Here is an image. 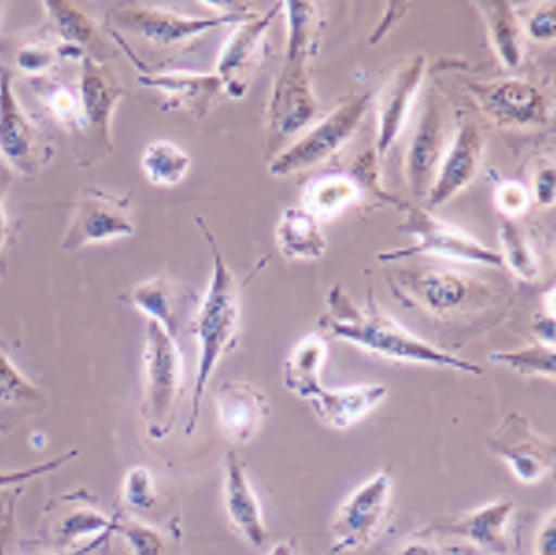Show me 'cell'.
Returning a JSON list of instances; mask_svg holds the SVG:
<instances>
[{"label":"cell","mask_w":556,"mask_h":555,"mask_svg":"<svg viewBox=\"0 0 556 555\" xmlns=\"http://www.w3.org/2000/svg\"><path fill=\"white\" fill-rule=\"evenodd\" d=\"M371 97L352 96L324 117L299 140L276 152L269 162L271 177L283 178L306 172L334 156L351 141L363 124Z\"/></svg>","instance_id":"9c48e42d"},{"label":"cell","mask_w":556,"mask_h":555,"mask_svg":"<svg viewBox=\"0 0 556 555\" xmlns=\"http://www.w3.org/2000/svg\"><path fill=\"white\" fill-rule=\"evenodd\" d=\"M54 157V144L28 115L15 92L11 68L0 64V160L11 173L31 180Z\"/></svg>","instance_id":"30bf717a"},{"label":"cell","mask_w":556,"mask_h":555,"mask_svg":"<svg viewBox=\"0 0 556 555\" xmlns=\"http://www.w3.org/2000/svg\"><path fill=\"white\" fill-rule=\"evenodd\" d=\"M498 242L503 267L523 282H538L543 273L542 258L529 235L517 223L505 220L498 229Z\"/></svg>","instance_id":"1f68e13d"},{"label":"cell","mask_w":556,"mask_h":555,"mask_svg":"<svg viewBox=\"0 0 556 555\" xmlns=\"http://www.w3.org/2000/svg\"><path fill=\"white\" fill-rule=\"evenodd\" d=\"M405 220L401 230L417 239L416 245L405 250L386 251L379 254L384 265L428 256L446 261L470 263L490 267H503L498 251L490 249L465 229L441 220L430 210L421 205L405 204Z\"/></svg>","instance_id":"ba28073f"},{"label":"cell","mask_w":556,"mask_h":555,"mask_svg":"<svg viewBox=\"0 0 556 555\" xmlns=\"http://www.w3.org/2000/svg\"><path fill=\"white\" fill-rule=\"evenodd\" d=\"M533 204L552 206L555 204V165L543 164L534 172L533 185L530 188Z\"/></svg>","instance_id":"7bdbcfd3"},{"label":"cell","mask_w":556,"mask_h":555,"mask_svg":"<svg viewBox=\"0 0 556 555\" xmlns=\"http://www.w3.org/2000/svg\"><path fill=\"white\" fill-rule=\"evenodd\" d=\"M34 89L45 109L50 112L56 123L72 136H79L83 127V109L76 85H67L61 80L47 78L31 79Z\"/></svg>","instance_id":"d6a6232c"},{"label":"cell","mask_w":556,"mask_h":555,"mask_svg":"<svg viewBox=\"0 0 556 555\" xmlns=\"http://www.w3.org/2000/svg\"><path fill=\"white\" fill-rule=\"evenodd\" d=\"M486 36L497 60L506 68H517L523 59V26L513 3L505 0L477 2Z\"/></svg>","instance_id":"f1b7e54d"},{"label":"cell","mask_w":556,"mask_h":555,"mask_svg":"<svg viewBox=\"0 0 556 555\" xmlns=\"http://www.w3.org/2000/svg\"><path fill=\"white\" fill-rule=\"evenodd\" d=\"M22 490H15L0 505V555H15L17 551V502Z\"/></svg>","instance_id":"60d3db41"},{"label":"cell","mask_w":556,"mask_h":555,"mask_svg":"<svg viewBox=\"0 0 556 555\" xmlns=\"http://www.w3.org/2000/svg\"><path fill=\"white\" fill-rule=\"evenodd\" d=\"M80 455L79 449H68L60 453L59 456L51 459L39 462L27 468L0 469V492L5 490H20L30 481L38 480L40 477L50 476L52 472L66 467L71 462Z\"/></svg>","instance_id":"f35d334b"},{"label":"cell","mask_w":556,"mask_h":555,"mask_svg":"<svg viewBox=\"0 0 556 555\" xmlns=\"http://www.w3.org/2000/svg\"><path fill=\"white\" fill-rule=\"evenodd\" d=\"M491 455L505 462L519 483L538 484L555 468L556 447L526 415L507 413L485 439Z\"/></svg>","instance_id":"5bb4252c"},{"label":"cell","mask_w":556,"mask_h":555,"mask_svg":"<svg viewBox=\"0 0 556 555\" xmlns=\"http://www.w3.org/2000/svg\"><path fill=\"white\" fill-rule=\"evenodd\" d=\"M275 241L287 261H319L328 247L320 222L302 206H290L282 213L276 225Z\"/></svg>","instance_id":"83f0119b"},{"label":"cell","mask_w":556,"mask_h":555,"mask_svg":"<svg viewBox=\"0 0 556 555\" xmlns=\"http://www.w3.org/2000/svg\"><path fill=\"white\" fill-rule=\"evenodd\" d=\"M397 555H445V551L426 539H414L401 546Z\"/></svg>","instance_id":"7dc6e473"},{"label":"cell","mask_w":556,"mask_h":555,"mask_svg":"<svg viewBox=\"0 0 556 555\" xmlns=\"http://www.w3.org/2000/svg\"><path fill=\"white\" fill-rule=\"evenodd\" d=\"M534 335L539 343L555 348V318L543 315L535 319Z\"/></svg>","instance_id":"c3c4849f"},{"label":"cell","mask_w":556,"mask_h":555,"mask_svg":"<svg viewBox=\"0 0 556 555\" xmlns=\"http://www.w3.org/2000/svg\"><path fill=\"white\" fill-rule=\"evenodd\" d=\"M392 494L393 478L386 471L375 474L353 490L331 520L332 553H356L371 545L388 521Z\"/></svg>","instance_id":"8fae6325"},{"label":"cell","mask_w":556,"mask_h":555,"mask_svg":"<svg viewBox=\"0 0 556 555\" xmlns=\"http://www.w3.org/2000/svg\"><path fill=\"white\" fill-rule=\"evenodd\" d=\"M138 83L156 89L162 96V112H185L194 119L208 116L218 97L225 94L220 78L215 73L192 71H148L141 73Z\"/></svg>","instance_id":"d6986e66"},{"label":"cell","mask_w":556,"mask_h":555,"mask_svg":"<svg viewBox=\"0 0 556 555\" xmlns=\"http://www.w3.org/2000/svg\"><path fill=\"white\" fill-rule=\"evenodd\" d=\"M214 407L223 437L235 445L251 443L270 415L269 399L249 380H225L218 384Z\"/></svg>","instance_id":"ffe728a7"},{"label":"cell","mask_w":556,"mask_h":555,"mask_svg":"<svg viewBox=\"0 0 556 555\" xmlns=\"http://www.w3.org/2000/svg\"><path fill=\"white\" fill-rule=\"evenodd\" d=\"M119 514L108 516L80 494L61 497L51 513L50 533L59 550L75 548L115 530Z\"/></svg>","instance_id":"cb8c5ba5"},{"label":"cell","mask_w":556,"mask_h":555,"mask_svg":"<svg viewBox=\"0 0 556 555\" xmlns=\"http://www.w3.org/2000/svg\"><path fill=\"white\" fill-rule=\"evenodd\" d=\"M318 326L319 333L326 338L353 344L389 362L445 368L470 376L484 373L480 364L426 342L389 317L379 307L371 290L365 306H359L342 286H332L326 295V312L320 315Z\"/></svg>","instance_id":"6da1fadb"},{"label":"cell","mask_w":556,"mask_h":555,"mask_svg":"<svg viewBox=\"0 0 556 555\" xmlns=\"http://www.w3.org/2000/svg\"><path fill=\"white\" fill-rule=\"evenodd\" d=\"M48 35L59 48L61 60L79 63L84 56H92V45H101L99 27L87 12L73 2L51 0L42 2ZM105 50V48H104Z\"/></svg>","instance_id":"d4e9b609"},{"label":"cell","mask_w":556,"mask_h":555,"mask_svg":"<svg viewBox=\"0 0 556 555\" xmlns=\"http://www.w3.org/2000/svg\"><path fill=\"white\" fill-rule=\"evenodd\" d=\"M136 234L132 202L124 194L87 188L77 198L61 249L83 250Z\"/></svg>","instance_id":"4fadbf2b"},{"label":"cell","mask_w":556,"mask_h":555,"mask_svg":"<svg viewBox=\"0 0 556 555\" xmlns=\"http://www.w3.org/2000/svg\"><path fill=\"white\" fill-rule=\"evenodd\" d=\"M132 306L177 338L181 323V298L176 282L168 275L160 274L134 287L129 294Z\"/></svg>","instance_id":"f546056e"},{"label":"cell","mask_w":556,"mask_h":555,"mask_svg":"<svg viewBox=\"0 0 556 555\" xmlns=\"http://www.w3.org/2000/svg\"><path fill=\"white\" fill-rule=\"evenodd\" d=\"M11 178L8 177L3 169H0V275L3 269V257H5V251L8 242H10L11 225L10 218L5 209L7 193L10 189Z\"/></svg>","instance_id":"ee69618b"},{"label":"cell","mask_w":556,"mask_h":555,"mask_svg":"<svg viewBox=\"0 0 556 555\" xmlns=\"http://www.w3.org/2000/svg\"><path fill=\"white\" fill-rule=\"evenodd\" d=\"M490 362L509 368L523 378L555 379V348L535 342L513 351L491 352Z\"/></svg>","instance_id":"836d02e7"},{"label":"cell","mask_w":556,"mask_h":555,"mask_svg":"<svg viewBox=\"0 0 556 555\" xmlns=\"http://www.w3.org/2000/svg\"><path fill=\"white\" fill-rule=\"evenodd\" d=\"M194 223L211 251L213 270L205 293L190 321V333L198 344V363L190 394L189 419L186 424L188 436L197 431L206 389L218 364L237 350L242 324V295L237 275L227 265L217 239L204 218L194 217Z\"/></svg>","instance_id":"7a4b0ae2"},{"label":"cell","mask_w":556,"mask_h":555,"mask_svg":"<svg viewBox=\"0 0 556 555\" xmlns=\"http://www.w3.org/2000/svg\"><path fill=\"white\" fill-rule=\"evenodd\" d=\"M79 64L76 88L83 109V127L76 139L83 140L80 149L87 150L79 164L91 167L108 160L115 150L113 119L117 104L127 96V88L108 62L87 55Z\"/></svg>","instance_id":"52a82bcc"},{"label":"cell","mask_w":556,"mask_h":555,"mask_svg":"<svg viewBox=\"0 0 556 555\" xmlns=\"http://www.w3.org/2000/svg\"><path fill=\"white\" fill-rule=\"evenodd\" d=\"M260 12L217 14L214 17H189L165 8L124 3L108 14V30L132 36L160 51L182 50L186 45L217 28L231 26L257 17Z\"/></svg>","instance_id":"8992f818"},{"label":"cell","mask_w":556,"mask_h":555,"mask_svg":"<svg viewBox=\"0 0 556 555\" xmlns=\"http://www.w3.org/2000/svg\"><path fill=\"white\" fill-rule=\"evenodd\" d=\"M330 354L326 336L314 331L300 339L283 363V387L311 403L323 391V370Z\"/></svg>","instance_id":"484cf974"},{"label":"cell","mask_w":556,"mask_h":555,"mask_svg":"<svg viewBox=\"0 0 556 555\" xmlns=\"http://www.w3.org/2000/svg\"><path fill=\"white\" fill-rule=\"evenodd\" d=\"M364 193L363 181L355 174H324L304 186L302 209L319 222H330L358 205Z\"/></svg>","instance_id":"4316f807"},{"label":"cell","mask_w":556,"mask_h":555,"mask_svg":"<svg viewBox=\"0 0 556 555\" xmlns=\"http://www.w3.org/2000/svg\"><path fill=\"white\" fill-rule=\"evenodd\" d=\"M478 109L491 123L506 129H538L552 119L549 94L533 80L491 79L469 85Z\"/></svg>","instance_id":"7c38bea8"},{"label":"cell","mask_w":556,"mask_h":555,"mask_svg":"<svg viewBox=\"0 0 556 555\" xmlns=\"http://www.w3.org/2000/svg\"><path fill=\"white\" fill-rule=\"evenodd\" d=\"M494 205L506 220L515 222L529 213L533 197L522 181L505 180L494 189Z\"/></svg>","instance_id":"ab89813d"},{"label":"cell","mask_w":556,"mask_h":555,"mask_svg":"<svg viewBox=\"0 0 556 555\" xmlns=\"http://www.w3.org/2000/svg\"><path fill=\"white\" fill-rule=\"evenodd\" d=\"M287 15L286 59L276 78L266 115L267 149L306 128L318 112V99L311 78V60L315 55L318 11L312 2H283Z\"/></svg>","instance_id":"3957f363"},{"label":"cell","mask_w":556,"mask_h":555,"mask_svg":"<svg viewBox=\"0 0 556 555\" xmlns=\"http://www.w3.org/2000/svg\"><path fill=\"white\" fill-rule=\"evenodd\" d=\"M223 502L235 532L253 548H263L269 539V530L245 464L235 450H229L225 456Z\"/></svg>","instance_id":"44dd1931"},{"label":"cell","mask_w":556,"mask_h":555,"mask_svg":"<svg viewBox=\"0 0 556 555\" xmlns=\"http://www.w3.org/2000/svg\"><path fill=\"white\" fill-rule=\"evenodd\" d=\"M185 378V355L177 338L157 324L148 321L140 413L150 440L162 441L173 432Z\"/></svg>","instance_id":"5b68a950"},{"label":"cell","mask_w":556,"mask_h":555,"mask_svg":"<svg viewBox=\"0 0 556 555\" xmlns=\"http://www.w3.org/2000/svg\"><path fill=\"white\" fill-rule=\"evenodd\" d=\"M141 168L149 184L157 188H176L188 177L192 157L172 140H154L146 146Z\"/></svg>","instance_id":"4dcf8cb0"},{"label":"cell","mask_w":556,"mask_h":555,"mask_svg":"<svg viewBox=\"0 0 556 555\" xmlns=\"http://www.w3.org/2000/svg\"><path fill=\"white\" fill-rule=\"evenodd\" d=\"M389 286L403 305L441 319L478 314L494 300V289L484 279L444 266L396 267L389 275Z\"/></svg>","instance_id":"277c9868"},{"label":"cell","mask_w":556,"mask_h":555,"mask_svg":"<svg viewBox=\"0 0 556 555\" xmlns=\"http://www.w3.org/2000/svg\"><path fill=\"white\" fill-rule=\"evenodd\" d=\"M131 555H168L160 530L143 520H117L116 532Z\"/></svg>","instance_id":"74e56055"},{"label":"cell","mask_w":556,"mask_h":555,"mask_svg":"<svg viewBox=\"0 0 556 555\" xmlns=\"http://www.w3.org/2000/svg\"><path fill=\"white\" fill-rule=\"evenodd\" d=\"M47 395L12 362L0 343V404L5 406H42Z\"/></svg>","instance_id":"e575fe53"},{"label":"cell","mask_w":556,"mask_h":555,"mask_svg":"<svg viewBox=\"0 0 556 555\" xmlns=\"http://www.w3.org/2000/svg\"><path fill=\"white\" fill-rule=\"evenodd\" d=\"M122 501L137 514L150 513L160 502L156 481L152 471L143 465H136L125 474L122 483Z\"/></svg>","instance_id":"d590c367"},{"label":"cell","mask_w":556,"mask_h":555,"mask_svg":"<svg viewBox=\"0 0 556 555\" xmlns=\"http://www.w3.org/2000/svg\"><path fill=\"white\" fill-rule=\"evenodd\" d=\"M115 532L116 529L111 530V532L101 534V537L92 539V541L87 542V544L75 546V548L59 550L56 553L54 551V553H43L38 555H89L96 553V551H99L101 546L108 544V542L115 537Z\"/></svg>","instance_id":"bcb514c9"},{"label":"cell","mask_w":556,"mask_h":555,"mask_svg":"<svg viewBox=\"0 0 556 555\" xmlns=\"http://www.w3.org/2000/svg\"><path fill=\"white\" fill-rule=\"evenodd\" d=\"M425 75V56L414 55L393 73L392 78L381 89L376 106L377 156H384L403 134L424 85Z\"/></svg>","instance_id":"ac0fdd59"},{"label":"cell","mask_w":556,"mask_h":555,"mask_svg":"<svg viewBox=\"0 0 556 555\" xmlns=\"http://www.w3.org/2000/svg\"><path fill=\"white\" fill-rule=\"evenodd\" d=\"M452 139L448 111L441 97L432 91L426 100L425 111L404 160L405 181L409 193L417 201H426L428 198Z\"/></svg>","instance_id":"9a60e30c"},{"label":"cell","mask_w":556,"mask_h":555,"mask_svg":"<svg viewBox=\"0 0 556 555\" xmlns=\"http://www.w3.org/2000/svg\"><path fill=\"white\" fill-rule=\"evenodd\" d=\"M281 11L282 3H278L265 14L237 24L223 43L214 73L230 99L241 100L249 92L254 73L265 55L267 31Z\"/></svg>","instance_id":"2e32d148"},{"label":"cell","mask_w":556,"mask_h":555,"mask_svg":"<svg viewBox=\"0 0 556 555\" xmlns=\"http://www.w3.org/2000/svg\"><path fill=\"white\" fill-rule=\"evenodd\" d=\"M515 504L510 500H497L466 513L452 522L432 526L429 533H442L468 542L475 548L494 555L509 553L507 529L513 520Z\"/></svg>","instance_id":"7402d4cb"},{"label":"cell","mask_w":556,"mask_h":555,"mask_svg":"<svg viewBox=\"0 0 556 555\" xmlns=\"http://www.w3.org/2000/svg\"><path fill=\"white\" fill-rule=\"evenodd\" d=\"M556 514L546 516L535 534L534 555H556Z\"/></svg>","instance_id":"f6af8a7d"},{"label":"cell","mask_w":556,"mask_h":555,"mask_svg":"<svg viewBox=\"0 0 556 555\" xmlns=\"http://www.w3.org/2000/svg\"><path fill=\"white\" fill-rule=\"evenodd\" d=\"M484 150L485 139L480 125L470 117H462L426 198L430 212L454 200L472 185L480 172Z\"/></svg>","instance_id":"e0dca14e"},{"label":"cell","mask_w":556,"mask_h":555,"mask_svg":"<svg viewBox=\"0 0 556 555\" xmlns=\"http://www.w3.org/2000/svg\"><path fill=\"white\" fill-rule=\"evenodd\" d=\"M388 388L381 383L324 388L311 401V407L320 424L334 431H346L375 412L388 399Z\"/></svg>","instance_id":"603a6c76"},{"label":"cell","mask_w":556,"mask_h":555,"mask_svg":"<svg viewBox=\"0 0 556 555\" xmlns=\"http://www.w3.org/2000/svg\"><path fill=\"white\" fill-rule=\"evenodd\" d=\"M3 8H5V3L0 2V24H2L3 12H5V10H3Z\"/></svg>","instance_id":"f907efd6"},{"label":"cell","mask_w":556,"mask_h":555,"mask_svg":"<svg viewBox=\"0 0 556 555\" xmlns=\"http://www.w3.org/2000/svg\"><path fill=\"white\" fill-rule=\"evenodd\" d=\"M59 48L52 40H31L17 48L14 66L30 79L47 78L60 62Z\"/></svg>","instance_id":"8d00e7d4"},{"label":"cell","mask_w":556,"mask_h":555,"mask_svg":"<svg viewBox=\"0 0 556 555\" xmlns=\"http://www.w3.org/2000/svg\"><path fill=\"white\" fill-rule=\"evenodd\" d=\"M523 34L539 43L554 42L556 35L555 2H543L522 23Z\"/></svg>","instance_id":"b9f144b4"},{"label":"cell","mask_w":556,"mask_h":555,"mask_svg":"<svg viewBox=\"0 0 556 555\" xmlns=\"http://www.w3.org/2000/svg\"><path fill=\"white\" fill-rule=\"evenodd\" d=\"M266 555H303L300 551L298 542L294 539H283L278 544L271 546L269 553Z\"/></svg>","instance_id":"681fc988"}]
</instances>
